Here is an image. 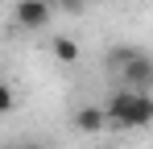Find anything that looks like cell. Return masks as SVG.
Returning <instances> with one entry per match:
<instances>
[{"mask_svg": "<svg viewBox=\"0 0 153 149\" xmlns=\"http://www.w3.org/2000/svg\"><path fill=\"white\" fill-rule=\"evenodd\" d=\"M103 108H108V116H112V128H149L153 124V91L120 87Z\"/></svg>", "mask_w": 153, "mask_h": 149, "instance_id": "obj_1", "label": "cell"}, {"mask_svg": "<svg viewBox=\"0 0 153 149\" xmlns=\"http://www.w3.org/2000/svg\"><path fill=\"white\" fill-rule=\"evenodd\" d=\"M108 66L124 79V87H137V91H153V58L137 46H112L108 54Z\"/></svg>", "mask_w": 153, "mask_h": 149, "instance_id": "obj_2", "label": "cell"}, {"mask_svg": "<svg viewBox=\"0 0 153 149\" xmlns=\"http://www.w3.org/2000/svg\"><path fill=\"white\" fill-rule=\"evenodd\" d=\"M50 17H54V0H21V4H17V13H13L17 29H25V33L46 29Z\"/></svg>", "mask_w": 153, "mask_h": 149, "instance_id": "obj_3", "label": "cell"}, {"mask_svg": "<svg viewBox=\"0 0 153 149\" xmlns=\"http://www.w3.org/2000/svg\"><path fill=\"white\" fill-rule=\"evenodd\" d=\"M75 128L83 137H100L103 128H112V116L100 104H83V108H75Z\"/></svg>", "mask_w": 153, "mask_h": 149, "instance_id": "obj_4", "label": "cell"}, {"mask_svg": "<svg viewBox=\"0 0 153 149\" xmlns=\"http://www.w3.org/2000/svg\"><path fill=\"white\" fill-rule=\"evenodd\" d=\"M50 54L62 62V66H71V62H79V42L62 33V37H54V42H50Z\"/></svg>", "mask_w": 153, "mask_h": 149, "instance_id": "obj_5", "label": "cell"}, {"mask_svg": "<svg viewBox=\"0 0 153 149\" xmlns=\"http://www.w3.org/2000/svg\"><path fill=\"white\" fill-rule=\"evenodd\" d=\"M17 108V91H13V83H4L0 87V112H13Z\"/></svg>", "mask_w": 153, "mask_h": 149, "instance_id": "obj_6", "label": "cell"}, {"mask_svg": "<svg viewBox=\"0 0 153 149\" xmlns=\"http://www.w3.org/2000/svg\"><path fill=\"white\" fill-rule=\"evenodd\" d=\"M58 8L71 13V17H79V13H87V0H58Z\"/></svg>", "mask_w": 153, "mask_h": 149, "instance_id": "obj_7", "label": "cell"}, {"mask_svg": "<svg viewBox=\"0 0 153 149\" xmlns=\"http://www.w3.org/2000/svg\"><path fill=\"white\" fill-rule=\"evenodd\" d=\"M8 149H42V145H8Z\"/></svg>", "mask_w": 153, "mask_h": 149, "instance_id": "obj_8", "label": "cell"}]
</instances>
